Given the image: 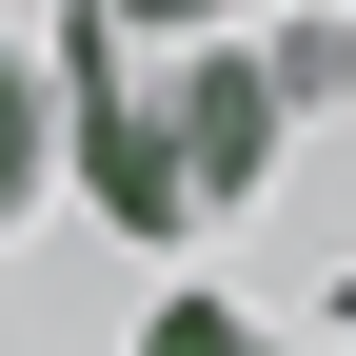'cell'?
Listing matches in <instances>:
<instances>
[{
  "instance_id": "obj_1",
  "label": "cell",
  "mask_w": 356,
  "mask_h": 356,
  "mask_svg": "<svg viewBox=\"0 0 356 356\" xmlns=\"http://www.w3.org/2000/svg\"><path fill=\"white\" fill-rule=\"evenodd\" d=\"M79 178H99V218H139V238H198L218 198L277 178L257 60H139V40L79 0Z\"/></svg>"
},
{
  "instance_id": "obj_2",
  "label": "cell",
  "mask_w": 356,
  "mask_h": 356,
  "mask_svg": "<svg viewBox=\"0 0 356 356\" xmlns=\"http://www.w3.org/2000/svg\"><path fill=\"white\" fill-rule=\"evenodd\" d=\"M40 178H60V79L0 40V218H40Z\"/></svg>"
},
{
  "instance_id": "obj_3",
  "label": "cell",
  "mask_w": 356,
  "mask_h": 356,
  "mask_svg": "<svg viewBox=\"0 0 356 356\" xmlns=\"http://www.w3.org/2000/svg\"><path fill=\"white\" fill-rule=\"evenodd\" d=\"M139 356H297V337H257L238 297H159V317H139Z\"/></svg>"
},
{
  "instance_id": "obj_4",
  "label": "cell",
  "mask_w": 356,
  "mask_h": 356,
  "mask_svg": "<svg viewBox=\"0 0 356 356\" xmlns=\"http://www.w3.org/2000/svg\"><path fill=\"white\" fill-rule=\"evenodd\" d=\"M99 20H119V40H159V20H218V0H99Z\"/></svg>"
}]
</instances>
